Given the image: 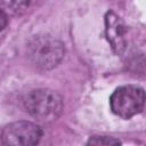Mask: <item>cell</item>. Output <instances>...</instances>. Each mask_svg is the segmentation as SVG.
<instances>
[{
  "mask_svg": "<svg viewBox=\"0 0 146 146\" xmlns=\"http://www.w3.org/2000/svg\"><path fill=\"white\" fill-rule=\"evenodd\" d=\"M105 34L112 50L121 56L127 47V26L114 11H107L105 15Z\"/></svg>",
  "mask_w": 146,
  "mask_h": 146,
  "instance_id": "obj_5",
  "label": "cell"
},
{
  "mask_svg": "<svg viewBox=\"0 0 146 146\" xmlns=\"http://www.w3.org/2000/svg\"><path fill=\"white\" fill-rule=\"evenodd\" d=\"M145 91L133 84L116 88L110 97L111 111L119 117L128 120L139 114L144 110Z\"/></svg>",
  "mask_w": 146,
  "mask_h": 146,
  "instance_id": "obj_3",
  "label": "cell"
},
{
  "mask_svg": "<svg viewBox=\"0 0 146 146\" xmlns=\"http://www.w3.org/2000/svg\"><path fill=\"white\" fill-rule=\"evenodd\" d=\"M27 48L31 62L41 70L56 67L62 62L65 54L64 44L49 35L33 38Z\"/></svg>",
  "mask_w": 146,
  "mask_h": 146,
  "instance_id": "obj_2",
  "label": "cell"
},
{
  "mask_svg": "<svg viewBox=\"0 0 146 146\" xmlns=\"http://www.w3.org/2000/svg\"><path fill=\"white\" fill-rule=\"evenodd\" d=\"M87 146H121V141L111 136L95 135L89 138Z\"/></svg>",
  "mask_w": 146,
  "mask_h": 146,
  "instance_id": "obj_6",
  "label": "cell"
},
{
  "mask_svg": "<svg viewBox=\"0 0 146 146\" xmlns=\"http://www.w3.org/2000/svg\"><path fill=\"white\" fill-rule=\"evenodd\" d=\"M8 24V15L6 14V11L0 8V31H2Z\"/></svg>",
  "mask_w": 146,
  "mask_h": 146,
  "instance_id": "obj_7",
  "label": "cell"
},
{
  "mask_svg": "<svg viewBox=\"0 0 146 146\" xmlns=\"http://www.w3.org/2000/svg\"><path fill=\"white\" fill-rule=\"evenodd\" d=\"M43 131L34 122L16 121L5 125L0 132V141L2 146H36Z\"/></svg>",
  "mask_w": 146,
  "mask_h": 146,
  "instance_id": "obj_4",
  "label": "cell"
},
{
  "mask_svg": "<svg viewBox=\"0 0 146 146\" xmlns=\"http://www.w3.org/2000/svg\"><path fill=\"white\" fill-rule=\"evenodd\" d=\"M26 112L42 122L55 121L63 111L62 96L48 88H39L30 91L24 98Z\"/></svg>",
  "mask_w": 146,
  "mask_h": 146,
  "instance_id": "obj_1",
  "label": "cell"
}]
</instances>
